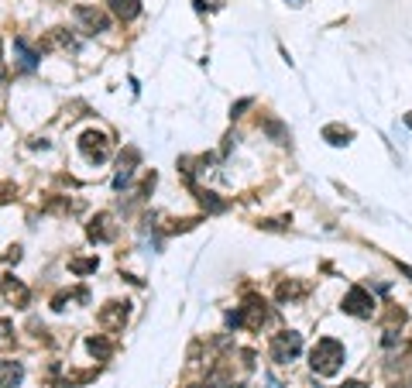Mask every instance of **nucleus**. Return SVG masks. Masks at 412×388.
<instances>
[{
  "instance_id": "obj_10",
  "label": "nucleus",
  "mask_w": 412,
  "mask_h": 388,
  "mask_svg": "<svg viewBox=\"0 0 412 388\" xmlns=\"http://www.w3.org/2000/svg\"><path fill=\"white\" fill-rule=\"evenodd\" d=\"M4 296H7L14 306H28V289L18 282V279H7V282H4Z\"/></svg>"
},
{
  "instance_id": "obj_11",
  "label": "nucleus",
  "mask_w": 412,
  "mask_h": 388,
  "mask_svg": "<svg viewBox=\"0 0 412 388\" xmlns=\"http://www.w3.org/2000/svg\"><path fill=\"white\" fill-rule=\"evenodd\" d=\"M86 347H90V354H93V358H110V351H114V347H110V340H103V337H90V340H86Z\"/></svg>"
},
{
  "instance_id": "obj_8",
  "label": "nucleus",
  "mask_w": 412,
  "mask_h": 388,
  "mask_svg": "<svg viewBox=\"0 0 412 388\" xmlns=\"http://www.w3.org/2000/svg\"><path fill=\"white\" fill-rule=\"evenodd\" d=\"M107 4H110V11H114L117 18H124V21H131V18L141 14V0H107Z\"/></svg>"
},
{
  "instance_id": "obj_4",
  "label": "nucleus",
  "mask_w": 412,
  "mask_h": 388,
  "mask_svg": "<svg viewBox=\"0 0 412 388\" xmlns=\"http://www.w3.org/2000/svg\"><path fill=\"white\" fill-rule=\"evenodd\" d=\"M344 310L351 313V316H360V320H368L371 313H375V299L360 289V285H354L351 292H347V299H344Z\"/></svg>"
},
{
  "instance_id": "obj_21",
  "label": "nucleus",
  "mask_w": 412,
  "mask_h": 388,
  "mask_svg": "<svg viewBox=\"0 0 412 388\" xmlns=\"http://www.w3.org/2000/svg\"><path fill=\"white\" fill-rule=\"evenodd\" d=\"M0 55H4V45H0Z\"/></svg>"
},
{
  "instance_id": "obj_5",
  "label": "nucleus",
  "mask_w": 412,
  "mask_h": 388,
  "mask_svg": "<svg viewBox=\"0 0 412 388\" xmlns=\"http://www.w3.org/2000/svg\"><path fill=\"white\" fill-rule=\"evenodd\" d=\"M76 21L86 28V31H93V35H97V31H110V18H107L103 11H97V7H86V4L76 7Z\"/></svg>"
},
{
  "instance_id": "obj_2",
  "label": "nucleus",
  "mask_w": 412,
  "mask_h": 388,
  "mask_svg": "<svg viewBox=\"0 0 412 388\" xmlns=\"http://www.w3.org/2000/svg\"><path fill=\"white\" fill-rule=\"evenodd\" d=\"M303 351V337L292 334V330H285V334H275L272 340V361L275 364H289L296 354Z\"/></svg>"
},
{
  "instance_id": "obj_16",
  "label": "nucleus",
  "mask_w": 412,
  "mask_h": 388,
  "mask_svg": "<svg viewBox=\"0 0 412 388\" xmlns=\"http://www.w3.org/2000/svg\"><path fill=\"white\" fill-rule=\"evenodd\" d=\"M395 388H412V382H402V385H395Z\"/></svg>"
},
{
  "instance_id": "obj_15",
  "label": "nucleus",
  "mask_w": 412,
  "mask_h": 388,
  "mask_svg": "<svg viewBox=\"0 0 412 388\" xmlns=\"http://www.w3.org/2000/svg\"><path fill=\"white\" fill-rule=\"evenodd\" d=\"M340 388H364V385H360V382H344Z\"/></svg>"
},
{
  "instance_id": "obj_6",
  "label": "nucleus",
  "mask_w": 412,
  "mask_h": 388,
  "mask_svg": "<svg viewBox=\"0 0 412 388\" xmlns=\"http://www.w3.org/2000/svg\"><path fill=\"white\" fill-rule=\"evenodd\" d=\"M124 320H128V303H110V306L100 313V323L107 327V330L124 327Z\"/></svg>"
},
{
  "instance_id": "obj_19",
  "label": "nucleus",
  "mask_w": 412,
  "mask_h": 388,
  "mask_svg": "<svg viewBox=\"0 0 412 388\" xmlns=\"http://www.w3.org/2000/svg\"><path fill=\"white\" fill-rule=\"evenodd\" d=\"M0 79H4V66H0Z\"/></svg>"
},
{
  "instance_id": "obj_17",
  "label": "nucleus",
  "mask_w": 412,
  "mask_h": 388,
  "mask_svg": "<svg viewBox=\"0 0 412 388\" xmlns=\"http://www.w3.org/2000/svg\"><path fill=\"white\" fill-rule=\"evenodd\" d=\"M406 124H409V128H412V114H409V117H406Z\"/></svg>"
},
{
  "instance_id": "obj_3",
  "label": "nucleus",
  "mask_w": 412,
  "mask_h": 388,
  "mask_svg": "<svg viewBox=\"0 0 412 388\" xmlns=\"http://www.w3.org/2000/svg\"><path fill=\"white\" fill-rule=\"evenodd\" d=\"M79 152H83L86 162L100 165L103 158L110 155V141H107V134H100V131H86V134L79 138Z\"/></svg>"
},
{
  "instance_id": "obj_13",
  "label": "nucleus",
  "mask_w": 412,
  "mask_h": 388,
  "mask_svg": "<svg viewBox=\"0 0 412 388\" xmlns=\"http://www.w3.org/2000/svg\"><path fill=\"white\" fill-rule=\"evenodd\" d=\"M69 268H73L76 275H86V272H97V258H90V261H69Z\"/></svg>"
},
{
  "instance_id": "obj_14",
  "label": "nucleus",
  "mask_w": 412,
  "mask_h": 388,
  "mask_svg": "<svg viewBox=\"0 0 412 388\" xmlns=\"http://www.w3.org/2000/svg\"><path fill=\"white\" fill-rule=\"evenodd\" d=\"M14 340V327H11V320H0V347H7Z\"/></svg>"
},
{
  "instance_id": "obj_7",
  "label": "nucleus",
  "mask_w": 412,
  "mask_h": 388,
  "mask_svg": "<svg viewBox=\"0 0 412 388\" xmlns=\"http://www.w3.org/2000/svg\"><path fill=\"white\" fill-rule=\"evenodd\" d=\"M21 375H25V368L18 361H0V388H18Z\"/></svg>"
},
{
  "instance_id": "obj_20",
  "label": "nucleus",
  "mask_w": 412,
  "mask_h": 388,
  "mask_svg": "<svg viewBox=\"0 0 412 388\" xmlns=\"http://www.w3.org/2000/svg\"><path fill=\"white\" fill-rule=\"evenodd\" d=\"M193 388H206V385H193Z\"/></svg>"
},
{
  "instance_id": "obj_1",
  "label": "nucleus",
  "mask_w": 412,
  "mask_h": 388,
  "mask_svg": "<svg viewBox=\"0 0 412 388\" xmlns=\"http://www.w3.org/2000/svg\"><path fill=\"white\" fill-rule=\"evenodd\" d=\"M340 361H344V344L334 340V337L316 340V347L309 351V364H313L316 375H337V371H340Z\"/></svg>"
},
{
  "instance_id": "obj_12",
  "label": "nucleus",
  "mask_w": 412,
  "mask_h": 388,
  "mask_svg": "<svg viewBox=\"0 0 412 388\" xmlns=\"http://www.w3.org/2000/svg\"><path fill=\"white\" fill-rule=\"evenodd\" d=\"M323 138H327L330 145H347V141H351V131L347 128H327L323 131Z\"/></svg>"
},
{
  "instance_id": "obj_18",
  "label": "nucleus",
  "mask_w": 412,
  "mask_h": 388,
  "mask_svg": "<svg viewBox=\"0 0 412 388\" xmlns=\"http://www.w3.org/2000/svg\"><path fill=\"white\" fill-rule=\"evenodd\" d=\"M289 4H296V7H299V4H303V0H289Z\"/></svg>"
},
{
  "instance_id": "obj_9",
  "label": "nucleus",
  "mask_w": 412,
  "mask_h": 388,
  "mask_svg": "<svg viewBox=\"0 0 412 388\" xmlns=\"http://www.w3.org/2000/svg\"><path fill=\"white\" fill-rule=\"evenodd\" d=\"M114 220L107 217V213H100L93 224H90V241H110L114 237V227H110Z\"/></svg>"
}]
</instances>
